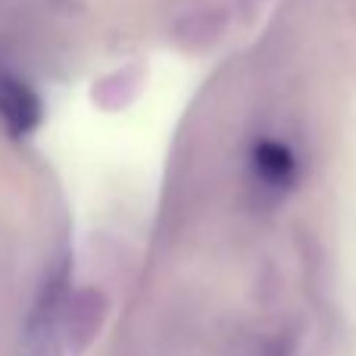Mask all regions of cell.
Wrapping results in <instances>:
<instances>
[{"label":"cell","instance_id":"cell-1","mask_svg":"<svg viewBox=\"0 0 356 356\" xmlns=\"http://www.w3.org/2000/svg\"><path fill=\"white\" fill-rule=\"evenodd\" d=\"M44 106L35 88L25 85L13 72L0 69V125L10 131L13 138H22L41 125Z\"/></svg>","mask_w":356,"mask_h":356},{"label":"cell","instance_id":"cell-2","mask_svg":"<svg viewBox=\"0 0 356 356\" xmlns=\"http://www.w3.org/2000/svg\"><path fill=\"white\" fill-rule=\"evenodd\" d=\"M253 172L269 188H291L297 178V160L288 144L282 141H257L253 147Z\"/></svg>","mask_w":356,"mask_h":356},{"label":"cell","instance_id":"cell-3","mask_svg":"<svg viewBox=\"0 0 356 356\" xmlns=\"http://www.w3.org/2000/svg\"><path fill=\"white\" fill-rule=\"evenodd\" d=\"M63 319H66V334H69V341H72V347H85L100 328L104 300H100L94 291H81L72 300H66Z\"/></svg>","mask_w":356,"mask_h":356}]
</instances>
